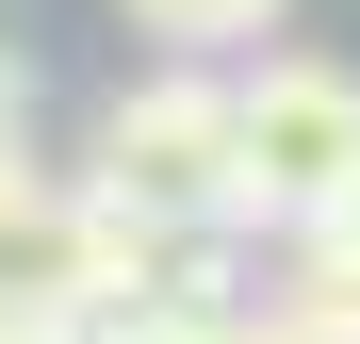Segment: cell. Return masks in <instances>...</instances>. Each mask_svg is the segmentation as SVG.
<instances>
[{
  "label": "cell",
  "instance_id": "7",
  "mask_svg": "<svg viewBox=\"0 0 360 344\" xmlns=\"http://www.w3.org/2000/svg\"><path fill=\"white\" fill-rule=\"evenodd\" d=\"M213 344H311V328H278V312H229V328H213Z\"/></svg>",
  "mask_w": 360,
  "mask_h": 344
},
{
  "label": "cell",
  "instance_id": "4",
  "mask_svg": "<svg viewBox=\"0 0 360 344\" xmlns=\"http://www.w3.org/2000/svg\"><path fill=\"white\" fill-rule=\"evenodd\" d=\"M115 17H131L148 49H197V66H246V49L295 17V0H115Z\"/></svg>",
  "mask_w": 360,
  "mask_h": 344
},
{
  "label": "cell",
  "instance_id": "5",
  "mask_svg": "<svg viewBox=\"0 0 360 344\" xmlns=\"http://www.w3.org/2000/svg\"><path fill=\"white\" fill-rule=\"evenodd\" d=\"M229 312H180V295H148V312H98V344H213Z\"/></svg>",
  "mask_w": 360,
  "mask_h": 344
},
{
  "label": "cell",
  "instance_id": "3",
  "mask_svg": "<svg viewBox=\"0 0 360 344\" xmlns=\"http://www.w3.org/2000/svg\"><path fill=\"white\" fill-rule=\"evenodd\" d=\"M262 312H278V328H311V344H360V229H278Z\"/></svg>",
  "mask_w": 360,
  "mask_h": 344
},
{
  "label": "cell",
  "instance_id": "1",
  "mask_svg": "<svg viewBox=\"0 0 360 344\" xmlns=\"http://www.w3.org/2000/svg\"><path fill=\"white\" fill-rule=\"evenodd\" d=\"M82 181H115V197L164 213V229H246V98H229V66L164 49L148 82H115Z\"/></svg>",
  "mask_w": 360,
  "mask_h": 344
},
{
  "label": "cell",
  "instance_id": "10",
  "mask_svg": "<svg viewBox=\"0 0 360 344\" xmlns=\"http://www.w3.org/2000/svg\"><path fill=\"white\" fill-rule=\"evenodd\" d=\"M0 344H17V312H0Z\"/></svg>",
  "mask_w": 360,
  "mask_h": 344
},
{
  "label": "cell",
  "instance_id": "8",
  "mask_svg": "<svg viewBox=\"0 0 360 344\" xmlns=\"http://www.w3.org/2000/svg\"><path fill=\"white\" fill-rule=\"evenodd\" d=\"M17 344H98V328H17Z\"/></svg>",
  "mask_w": 360,
  "mask_h": 344
},
{
  "label": "cell",
  "instance_id": "2",
  "mask_svg": "<svg viewBox=\"0 0 360 344\" xmlns=\"http://www.w3.org/2000/svg\"><path fill=\"white\" fill-rule=\"evenodd\" d=\"M229 98H246V229L262 246L278 229H328L360 197V66H328V49H246Z\"/></svg>",
  "mask_w": 360,
  "mask_h": 344
},
{
  "label": "cell",
  "instance_id": "6",
  "mask_svg": "<svg viewBox=\"0 0 360 344\" xmlns=\"http://www.w3.org/2000/svg\"><path fill=\"white\" fill-rule=\"evenodd\" d=\"M17 181H33V66L0 49V197H17Z\"/></svg>",
  "mask_w": 360,
  "mask_h": 344
},
{
  "label": "cell",
  "instance_id": "9",
  "mask_svg": "<svg viewBox=\"0 0 360 344\" xmlns=\"http://www.w3.org/2000/svg\"><path fill=\"white\" fill-rule=\"evenodd\" d=\"M328 229H360V197H344V213H328Z\"/></svg>",
  "mask_w": 360,
  "mask_h": 344
}]
</instances>
